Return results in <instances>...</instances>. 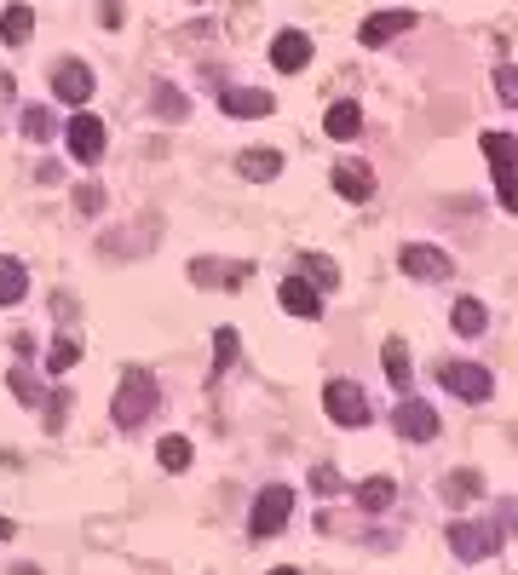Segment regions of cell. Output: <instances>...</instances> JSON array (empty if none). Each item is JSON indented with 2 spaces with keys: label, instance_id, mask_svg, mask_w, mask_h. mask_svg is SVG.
Segmentation results:
<instances>
[{
  "label": "cell",
  "instance_id": "cell-1",
  "mask_svg": "<svg viewBox=\"0 0 518 575\" xmlns=\"http://www.w3.org/2000/svg\"><path fill=\"white\" fill-rule=\"evenodd\" d=\"M156 403H162V391H156V374L150 368H127L116 386V403H110V414H116L121 432H139L144 420L156 414Z\"/></svg>",
  "mask_w": 518,
  "mask_h": 575
},
{
  "label": "cell",
  "instance_id": "cell-2",
  "mask_svg": "<svg viewBox=\"0 0 518 575\" xmlns=\"http://www.w3.org/2000/svg\"><path fill=\"white\" fill-rule=\"evenodd\" d=\"M501 535H507V529L495 524V518H455V524H449V552H455L461 564H484V558L501 552Z\"/></svg>",
  "mask_w": 518,
  "mask_h": 575
},
{
  "label": "cell",
  "instance_id": "cell-3",
  "mask_svg": "<svg viewBox=\"0 0 518 575\" xmlns=\"http://www.w3.org/2000/svg\"><path fill=\"white\" fill-rule=\"evenodd\" d=\"M478 150L490 156V173H495V196L507 213H518V138L513 133H484Z\"/></svg>",
  "mask_w": 518,
  "mask_h": 575
},
{
  "label": "cell",
  "instance_id": "cell-4",
  "mask_svg": "<svg viewBox=\"0 0 518 575\" xmlns=\"http://www.w3.org/2000/svg\"><path fill=\"white\" fill-rule=\"evenodd\" d=\"M288 518H294V489H288V483H265L259 501H254V518H248V535H254V541H271Z\"/></svg>",
  "mask_w": 518,
  "mask_h": 575
},
{
  "label": "cell",
  "instance_id": "cell-5",
  "mask_svg": "<svg viewBox=\"0 0 518 575\" xmlns=\"http://www.w3.org/2000/svg\"><path fill=\"white\" fill-rule=\"evenodd\" d=\"M323 409H329V420L346 426V432L369 426V397H363L357 380H329V386H323Z\"/></svg>",
  "mask_w": 518,
  "mask_h": 575
},
{
  "label": "cell",
  "instance_id": "cell-6",
  "mask_svg": "<svg viewBox=\"0 0 518 575\" xmlns=\"http://www.w3.org/2000/svg\"><path fill=\"white\" fill-rule=\"evenodd\" d=\"M438 380H444L461 403H490V397H495L490 368H478V363H444V368H438Z\"/></svg>",
  "mask_w": 518,
  "mask_h": 575
},
{
  "label": "cell",
  "instance_id": "cell-7",
  "mask_svg": "<svg viewBox=\"0 0 518 575\" xmlns=\"http://www.w3.org/2000/svg\"><path fill=\"white\" fill-rule=\"evenodd\" d=\"M398 265L415 276V282H449V276H455V259H449L444 248H432V242H409V248L398 253Z\"/></svg>",
  "mask_w": 518,
  "mask_h": 575
},
{
  "label": "cell",
  "instance_id": "cell-8",
  "mask_svg": "<svg viewBox=\"0 0 518 575\" xmlns=\"http://www.w3.org/2000/svg\"><path fill=\"white\" fill-rule=\"evenodd\" d=\"M392 426H398V437H409V443H432V437H438V409H432L426 397H403L398 409H392Z\"/></svg>",
  "mask_w": 518,
  "mask_h": 575
},
{
  "label": "cell",
  "instance_id": "cell-9",
  "mask_svg": "<svg viewBox=\"0 0 518 575\" xmlns=\"http://www.w3.org/2000/svg\"><path fill=\"white\" fill-rule=\"evenodd\" d=\"M248 276H254V265H242V259H190L196 288H242Z\"/></svg>",
  "mask_w": 518,
  "mask_h": 575
},
{
  "label": "cell",
  "instance_id": "cell-10",
  "mask_svg": "<svg viewBox=\"0 0 518 575\" xmlns=\"http://www.w3.org/2000/svg\"><path fill=\"white\" fill-rule=\"evenodd\" d=\"M64 138H70V156L75 161H87V167H93V161H104V121H98V115H75L70 127H64Z\"/></svg>",
  "mask_w": 518,
  "mask_h": 575
},
{
  "label": "cell",
  "instance_id": "cell-11",
  "mask_svg": "<svg viewBox=\"0 0 518 575\" xmlns=\"http://www.w3.org/2000/svg\"><path fill=\"white\" fill-rule=\"evenodd\" d=\"M52 92H58L64 104H75V110H81V104L93 98V69L81 64V58H64V64H52Z\"/></svg>",
  "mask_w": 518,
  "mask_h": 575
},
{
  "label": "cell",
  "instance_id": "cell-12",
  "mask_svg": "<svg viewBox=\"0 0 518 575\" xmlns=\"http://www.w3.org/2000/svg\"><path fill=\"white\" fill-rule=\"evenodd\" d=\"M334 190H340V196H346V202H369V196H375V167H369V161H334Z\"/></svg>",
  "mask_w": 518,
  "mask_h": 575
},
{
  "label": "cell",
  "instance_id": "cell-13",
  "mask_svg": "<svg viewBox=\"0 0 518 575\" xmlns=\"http://www.w3.org/2000/svg\"><path fill=\"white\" fill-rule=\"evenodd\" d=\"M219 110L236 115V121H259V115L277 110V98H271V92H259V87H225V92H219Z\"/></svg>",
  "mask_w": 518,
  "mask_h": 575
},
{
  "label": "cell",
  "instance_id": "cell-14",
  "mask_svg": "<svg viewBox=\"0 0 518 575\" xmlns=\"http://www.w3.org/2000/svg\"><path fill=\"white\" fill-rule=\"evenodd\" d=\"M277 299H283V311H294V317H306V322L323 311V294H317V282H306L300 271H288V276H283Z\"/></svg>",
  "mask_w": 518,
  "mask_h": 575
},
{
  "label": "cell",
  "instance_id": "cell-15",
  "mask_svg": "<svg viewBox=\"0 0 518 575\" xmlns=\"http://www.w3.org/2000/svg\"><path fill=\"white\" fill-rule=\"evenodd\" d=\"M409 29H415V12H375V18H363L357 41H363V46H386V41H398V35H409Z\"/></svg>",
  "mask_w": 518,
  "mask_h": 575
},
{
  "label": "cell",
  "instance_id": "cell-16",
  "mask_svg": "<svg viewBox=\"0 0 518 575\" xmlns=\"http://www.w3.org/2000/svg\"><path fill=\"white\" fill-rule=\"evenodd\" d=\"M271 64L283 69V75H300V69L311 64V35H300V29H283V35L271 41Z\"/></svg>",
  "mask_w": 518,
  "mask_h": 575
},
{
  "label": "cell",
  "instance_id": "cell-17",
  "mask_svg": "<svg viewBox=\"0 0 518 575\" xmlns=\"http://www.w3.org/2000/svg\"><path fill=\"white\" fill-rule=\"evenodd\" d=\"M444 501H449V506H472V501H484V472H472V466L449 472V478H444Z\"/></svg>",
  "mask_w": 518,
  "mask_h": 575
},
{
  "label": "cell",
  "instance_id": "cell-18",
  "mask_svg": "<svg viewBox=\"0 0 518 575\" xmlns=\"http://www.w3.org/2000/svg\"><path fill=\"white\" fill-rule=\"evenodd\" d=\"M236 173H242L248 184H271L277 173H283V156H277V150H242Z\"/></svg>",
  "mask_w": 518,
  "mask_h": 575
},
{
  "label": "cell",
  "instance_id": "cell-19",
  "mask_svg": "<svg viewBox=\"0 0 518 575\" xmlns=\"http://www.w3.org/2000/svg\"><path fill=\"white\" fill-rule=\"evenodd\" d=\"M449 322H455V334H461V340H478V334L490 328V311H484V299H455Z\"/></svg>",
  "mask_w": 518,
  "mask_h": 575
},
{
  "label": "cell",
  "instance_id": "cell-20",
  "mask_svg": "<svg viewBox=\"0 0 518 575\" xmlns=\"http://www.w3.org/2000/svg\"><path fill=\"white\" fill-rule=\"evenodd\" d=\"M24 294H29V271H24V259L0 253V305H18Z\"/></svg>",
  "mask_w": 518,
  "mask_h": 575
},
{
  "label": "cell",
  "instance_id": "cell-21",
  "mask_svg": "<svg viewBox=\"0 0 518 575\" xmlns=\"http://www.w3.org/2000/svg\"><path fill=\"white\" fill-rule=\"evenodd\" d=\"M29 35H35V12H29V6H6V12H0V41L24 46Z\"/></svg>",
  "mask_w": 518,
  "mask_h": 575
},
{
  "label": "cell",
  "instance_id": "cell-22",
  "mask_svg": "<svg viewBox=\"0 0 518 575\" xmlns=\"http://www.w3.org/2000/svg\"><path fill=\"white\" fill-rule=\"evenodd\" d=\"M323 127H329V138H357V127H363V110H357L352 98H340V104H329Z\"/></svg>",
  "mask_w": 518,
  "mask_h": 575
},
{
  "label": "cell",
  "instance_id": "cell-23",
  "mask_svg": "<svg viewBox=\"0 0 518 575\" xmlns=\"http://www.w3.org/2000/svg\"><path fill=\"white\" fill-rule=\"evenodd\" d=\"M392 501H398V483L392 478H363L357 483V506H363V512H386Z\"/></svg>",
  "mask_w": 518,
  "mask_h": 575
},
{
  "label": "cell",
  "instance_id": "cell-24",
  "mask_svg": "<svg viewBox=\"0 0 518 575\" xmlns=\"http://www.w3.org/2000/svg\"><path fill=\"white\" fill-rule=\"evenodd\" d=\"M380 363H386V380H392V386L409 391V380H415V368H409V345H403V340H386Z\"/></svg>",
  "mask_w": 518,
  "mask_h": 575
},
{
  "label": "cell",
  "instance_id": "cell-25",
  "mask_svg": "<svg viewBox=\"0 0 518 575\" xmlns=\"http://www.w3.org/2000/svg\"><path fill=\"white\" fill-rule=\"evenodd\" d=\"M236 328H219V334H213V368H208V380H225V368L236 363Z\"/></svg>",
  "mask_w": 518,
  "mask_h": 575
},
{
  "label": "cell",
  "instance_id": "cell-26",
  "mask_svg": "<svg viewBox=\"0 0 518 575\" xmlns=\"http://www.w3.org/2000/svg\"><path fill=\"white\" fill-rule=\"evenodd\" d=\"M18 121H24V133H29V138H41V144H47V138H58V115H52L47 104H29Z\"/></svg>",
  "mask_w": 518,
  "mask_h": 575
},
{
  "label": "cell",
  "instance_id": "cell-27",
  "mask_svg": "<svg viewBox=\"0 0 518 575\" xmlns=\"http://www.w3.org/2000/svg\"><path fill=\"white\" fill-rule=\"evenodd\" d=\"M156 115H162V121H185V115H190V98L173 87V81H162V87H156Z\"/></svg>",
  "mask_w": 518,
  "mask_h": 575
},
{
  "label": "cell",
  "instance_id": "cell-28",
  "mask_svg": "<svg viewBox=\"0 0 518 575\" xmlns=\"http://www.w3.org/2000/svg\"><path fill=\"white\" fill-rule=\"evenodd\" d=\"M75 363H81V340H64V334H58V340L47 345V374L64 380V368H75Z\"/></svg>",
  "mask_w": 518,
  "mask_h": 575
},
{
  "label": "cell",
  "instance_id": "cell-29",
  "mask_svg": "<svg viewBox=\"0 0 518 575\" xmlns=\"http://www.w3.org/2000/svg\"><path fill=\"white\" fill-rule=\"evenodd\" d=\"M300 271L317 282V294H323V288H340V265H334V259H323V253H306V259H300Z\"/></svg>",
  "mask_w": 518,
  "mask_h": 575
},
{
  "label": "cell",
  "instance_id": "cell-30",
  "mask_svg": "<svg viewBox=\"0 0 518 575\" xmlns=\"http://www.w3.org/2000/svg\"><path fill=\"white\" fill-rule=\"evenodd\" d=\"M156 460H162V472H185L190 466V437H162Z\"/></svg>",
  "mask_w": 518,
  "mask_h": 575
},
{
  "label": "cell",
  "instance_id": "cell-31",
  "mask_svg": "<svg viewBox=\"0 0 518 575\" xmlns=\"http://www.w3.org/2000/svg\"><path fill=\"white\" fill-rule=\"evenodd\" d=\"M495 98H501L507 110H518V64H501V69H495Z\"/></svg>",
  "mask_w": 518,
  "mask_h": 575
},
{
  "label": "cell",
  "instance_id": "cell-32",
  "mask_svg": "<svg viewBox=\"0 0 518 575\" xmlns=\"http://www.w3.org/2000/svg\"><path fill=\"white\" fill-rule=\"evenodd\" d=\"M75 213H104V184H75Z\"/></svg>",
  "mask_w": 518,
  "mask_h": 575
},
{
  "label": "cell",
  "instance_id": "cell-33",
  "mask_svg": "<svg viewBox=\"0 0 518 575\" xmlns=\"http://www.w3.org/2000/svg\"><path fill=\"white\" fill-rule=\"evenodd\" d=\"M64 420H70V391H52L47 397V432H58Z\"/></svg>",
  "mask_w": 518,
  "mask_h": 575
},
{
  "label": "cell",
  "instance_id": "cell-34",
  "mask_svg": "<svg viewBox=\"0 0 518 575\" xmlns=\"http://www.w3.org/2000/svg\"><path fill=\"white\" fill-rule=\"evenodd\" d=\"M12 391H18L24 403H47V397H41V386H35V374H24V368H12Z\"/></svg>",
  "mask_w": 518,
  "mask_h": 575
},
{
  "label": "cell",
  "instance_id": "cell-35",
  "mask_svg": "<svg viewBox=\"0 0 518 575\" xmlns=\"http://www.w3.org/2000/svg\"><path fill=\"white\" fill-rule=\"evenodd\" d=\"M311 489L317 495H340V472L334 466H311Z\"/></svg>",
  "mask_w": 518,
  "mask_h": 575
},
{
  "label": "cell",
  "instance_id": "cell-36",
  "mask_svg": "<svg viewBox=\"0 0 518 575\" xmlns=\"http://www.w3.org/2000/svg\"><path fill=\"white\" fill-rule=\"evenodd\" d=\"M12 535H18V529H12V518H0V541H12Z\"/></svg>",
  "mask_w": 518,
  "mask_h": 575
},
{
  "label": "cell",
  "instance_id": "cell-37",
  "mask_svg": "<svg viewBox=\"0 0 518 575\" xmlns=\"http://www.w3.org/2000/svg\"><path fill=\"white\" fill-rule=\"evenodd\" d=\"M12 575H41V570H29V564H24V570H18V564H12Z\"/></svg>",
  "mask_w": 518,
  "mask_h": 575
},
{
  "label": "cell",
  "instance_id": "cell-38",
  "mask_svg": "<svg viewBox=\"0 0 518 575\" xmlns=\"http://www.w3.org/2000/svg\"><path fill=\"white\" fill-rule=\"evenodd\" d=\"M271 575H300V570H271Z\"/></svg>",
  "mask_w": 518,
  "mask_h": 575
}]
</instances>
